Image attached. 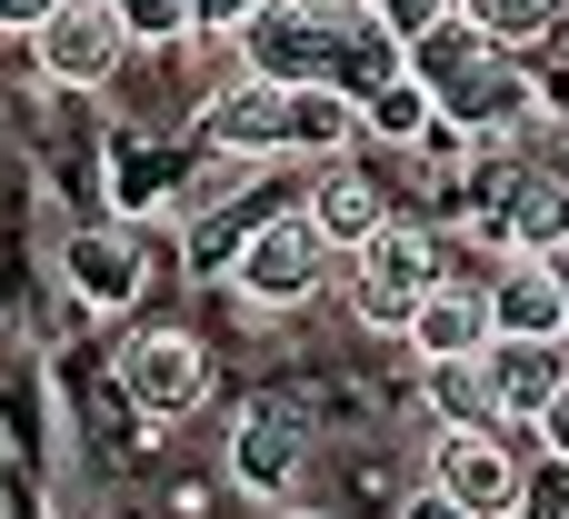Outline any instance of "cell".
I'll list each match as a JSON object with an SVG mask.
<instances>
[{
	"label": "cell",
	"mask_w": 569,
	"mask_h": 519,
	"mask_svg": "<svg viewBox=\"0 0 569 519\" xmlns=\"http://www.w3.org/2000/svg\"><path fill=\"white\" fill-rule=\"evenodd\" d=\"M410 80L440 100V120H460L480 140H510L530 120V50H500L470 10H450L440 30L410 40Z\"/></svg>",
	"instance_id": "cell-1"
},
{
	"label": "cell",
	"mask_w": 569,
	"mask_h": 519,
	"mask_svg": "<svg viewBox=\"0 0 569 519\" xmlns=\"http://www.w3.org/2000/svg\"><path fill=\"white\" fill-rule=\"evenodd\" d=\"M450 250L460 240H440L430 220H390V230H370L350 260H340V300H350V320L360 330H410V310L430 300V280L450 270Z\"/></svg>",
	"instance_id": "cell-2"
},
{
	"label": "cell",
	"mask_w": 569,
	"mask_h": 519,
	"mask_svg": "<svg viewBox=\"0 0 569 519\" xmlns=\"http://www.w3.org/2000/svg\"><path fill=\"white\" fill-rule=\"evenodd\" d=\"M330 280H340V250H330V240H320L300 210L250 220V240L230 250V290H240L250 310H310Z\"/></svg>",
	"instance_id": "cell-3"
},
{
	"label": "cell",
	"mask_w": 569,
	"mask_h": 519,
	"mask_svg": "<svg viewBox=\"0 0 569 519\" xmlns=\"http://www.w3.org/2000/svg\"><path fill=\"white\" fill-rule=\"evenodd\" d=\"M120 400L140 420H190L210 400V340L200 330H130L120 340Z\"/></svg>",
	"instance_id": "cell-4"
},
{
	"label": "cell",
	"mask_w": 569,
	"mask_h": 519,
	"mask_svg": "<svg viewBox=\"0 0 569 519\" xmlns=\"http://www.w3.org/2000/svg\"><path fill=\"white\" fill-rule=\"evenodd\" d=\"M120 60H130V30H120L110 0H60V10L30 30V70H40L50 90H110Z\"/></svg>",
	"instance_id": "cell-5"
},
{
	"label": "cell",
	"mask_w": 569,
	"mask_h": 519,
	"mask_svg": "<svg viewBox=\"0 0 569 519\" xmlns=\"http://www.w3.org/2000/svg\"><path fill=\"white\" fill-rule=\"evenodd\" d=\"M420 480H440L470 519H520L530 510V470H520V450L500 430H430V470Z\"/></svg>",
	"instance_id": "cell-6"
},
{
	"label": "cell",
	"mask_w": 569,
	"mask_h": 519,
	"mask_svg": "<svg viewBox=\"0 0 569 519\" xmlns=\"http://www.w3.org/2000/svg\"><path fill=\"white\" fill-rule=\"evenodd\" d=\"M220 470H230L240 500H290L300 470H310V420L280 410V400H250L230 420V440H220Z\"/></svg>",
	"instance_id": "cell-7"
},
{
	"label": "cell",
	"mask_w": 569,
	"mask_h": 519,
	"mask_svg": "<svg viewBox=\"0 0 569 519\" xmlns=\"http://www.w3.org/2000/svg\"><path fill=\"white\" fill-rule=\"evenodd\" d=\"M230 50H240V70H250V80L310 90V80H330V60H340V20H320V10H300V0H270Z\"/></svg>",
	"instance_id": "cell-8"
},
{
	"label": "cell",
	"mask_w": 569,
	"mask_h": 519,
	"mask_svg": "<svg viewBox=\"0 0 569 519\" xmlns=\"http://www.w3.org/2000/svg\"><path fill=\"white\" fill-rule=\"evenodd\" d=\"M300 220L350 260L370 230H390V220H400V200H390V180H370V160L350 150V160H310V180H300Z\"/></svg>",
	"instance_id": "cell-9"
},
{
	"label": "cell",
	"mask_w": 569,
	"mask_h": 519,
	"mask_svg": "<svg viewBox=\"0 0 569 519\" xmlns=\"http://www.w3.org/2000/svg\"><path fill=\"white\" fill-rule=\"evenodd\" d=\"M200 140L210 150H240V160H300L290 150V90L280 80H220L210 100H200Z\"/></svg>",
	"instance_id": "cell-10"
},
{
	"label": "cell",
	"mask_w": 569,
	"mask_h": 519,
	"mask_svg": "<svg viewBox=\"0 0 569 519\" xmlns=\"http://www.w3.org/2000/svg\"><path fill=\"white\" fill-rule=\"evenodd\" d=\"M400 340H410V360H480V350L500 340V330H490V270H440Z\"/></svg>",
	"instance_id": "cell-11"
},
{
	"label": "cell",
	"mask_w": 569,
	"mask_h": 519,
	"mask_svg": "<svg viewBox=\"0 0 569 519\" xmlns=\"http://www.w3.org/2000/svg\"><path fill=\"white\" fill-rule=\"evenodd\" d=\"M60 280H70V300H90V310H140V290H150L140 230H80V240L60 250Z\"/></svg>",
	"instance_id": "cell-12"
},
{
	"label": "cell",
	"mask_w": 569,
	"mask_h": 519,
	"mask_svg": "<svg viewBox=\"0 0 569 519\" xmlns=\"http://www.w3.org/2000/svg\"><path fill=\"white\" fill-rule=\"evenodd\" d=\"M490 330L500 340H569V290L540 260H500L490 270Z\"/></svg>",
	"instance_id": "cell-13"
},
{
	"label": "cell",
	"mask_w": 569,
	"mask_h": 519,
	"mask_svg": "<svg viewBox=\"0 0 569 519\" xmlns=\"http://www.w3.org/2000/svg\"><path fill=\"white\" fill-rule=\"evenodd\" d=\"M420 410H430L440 430H510L500 380H490V350H480V360H420Z\"/></svg>",
	"instance_id": "cell-14"
},
{
	"label": "cell",
	"mask_w": 569,
	"mask_h": 519,
	"mask_svg": "<svg viewBox=\"0 0 569 519\" xmlns=\"http://www.w3.org/2000/svg\"><path fill=\"white\" fill-rule=\"evenodd\" d=\"M490 380H500V410L510 420H540L550 390L569 380V340H490Z\"/></svg>",
	"instance_id": "cell-15"
},
{
	"label": "cell",
	"mask_w": 569,
	"mask_h": 519,
	"mask_svg": "<svg viewBox=\"0 0 569 519\" xmlns=\"http://www.w3.org/2000/svg\"><path fill=\"white\" fill-rule=\"evenodd\" d=\"M440 120V100L400 70V80H380L370 100H360V150H420V130Z\"/></svg>",
	"instance_id": "cell-16"
},
{
	"label": "cell",
	"mask_w": 569,
	"mask_h": 519,
	"mask_svg": "<svg viewBox=\"0 0 569 519\" xmlns=\"http://www.w3.org/2000/svg\"><path fill=\"white\" fill-rule=\"evenodd\" d=\"M110 10H120L130 50H170V40H190V0H110Z\"/></svg>",
	"instance_id": "cell-17"
},
{
	"label": "cell",
	"mask_w": 569,
	"mask_h": 519,
	"mask_svg": "<svg viewBox=\"0 0 569 519\" xmlns=\"http://www.w3.org/2000/svg\"><path fill=\"white\" fill-rule=\"evenodd\" d=\"M260 10H270V0H190V40H220V50H230Z\"/></svg>",
	"instance_id": "cell-18"
},
{
	"label": "cell",
	"mask_w": 569,
	"mask_h": 519,
	"mask_svg": "<svg viewBox=\"0 0 569 519\" xmlns=\"http://www.w3.org/2000/svg\"><path fill=\"white\" fill-rule=\"evenodd\" d=\"M460 0H370V20L390 30V40H420V30H440Z\"/></svg>",
	"instance_id": "cell-19"
},
{
	"label": "cell",
	"mask_w": 569,
	"mask_h": 519,
	"mask_svg": "<svg viewBox=\"0 0 569 519\" xmlns=\"http://www.w3.org/2000/svg\"><path fill=\"white\" fill-rule=\"evenodd\" d=\"M390 519H470V510H460V500H450L440 480H410V490H400V510H390Z\"/></svg>",
	"instance_id": "cell-20"
},
{
	"label": "cell",
	"mask_w": 569,
	"mask_h": 519,
	"mask_svg": "<svg viewBox=\"0 0 569 519\" xmlns=\"http://www.w3.org/2000/svg\"><path fill=\"white\" fill-rule=\"evenodd\" d=\"M530 440H540V450H550V460H560V470H569V380H560V390H550V410L530 420Z\"/></svg>",
	"instance_id": "cell-21"
},
{
	"label": "cell",
	"mask_w": 569,
	"mask_h": 519,
	"mask_svg": "<svg viewBox=\"0 0 569 519\" xmlns=\"http://www.w3.org/2000/svg\"><path fill=\"white\" fill-rule=\"evenodd\" d=\"M50 10H60V0H0V40H30Z\"/></svg>",
	"instance_id": "cell-22"
},
{
	"label": "cell",
	"mask_w": 569,
	"mask_h": 519,
	"mask_svg": "<svg viewBox=\"0 0 569 519\" xmlns=\"http://www.w3.org/2000/svg\"><path fill=\"white\" fill-rule=\"evenodd\" d=\"M300 10H320V20H360L370 0H300Z\"/></svg>",
	"instance_id": "cell-23"
},
{
	"label": "cell",
	"mask_w": 569,
	"mask_h": 519,
	"mask_svg": "<svg viewBox=\"0 0 569 519\" xmlns=\"http://www.w3.org/2000/svg\"><path fill=\"white\" fill-rule=\"evenodd\" d=\"M560 160H569V130H560Z\"/></svg>",
	"instance_id": "cell-24"
}]
</instances>
